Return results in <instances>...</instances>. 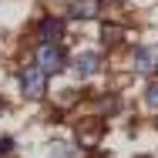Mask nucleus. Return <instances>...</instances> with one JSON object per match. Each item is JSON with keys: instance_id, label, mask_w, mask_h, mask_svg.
Returning <instances> with one entry per match:
<instances>
[{"instance_id": "f257e3e1", "label": "nucleus", "mask_w": 158, "mask_h": 158, "mask_svg": "<svg viewBox=\"0 0 158 158\" xmlns=\"http://www.w3.org/2000/svg\"><path fill=\"white\" fill-rule=\"evenodd\" d=\"M34 67H37L44 77H47V74H57V71L64 67L61 47H57V44H40V47H37V64H34Z\"/></svg>"}, {"instance_id": "f03ea898", "label": "nucleus", "mask_w": 158, "mask_h": 158, "mask_svg": "<svg viewBox=\"0 0 158 158\" xmlns=\"http://www.w3.org/2000/svg\"><path fill=\"white\" fill-rule=\"evenodd\" d=\"M20 88H24L27 98H44V91H47V77H44L34 64H27V67L20 71Z\"/></svg>"}, {"instance_id": "7ed1b4c3", "label": "nucleus", "mask_w": 158, "mask_h": 158, "mask_svg": "<svg viewBox=\"0 0 158 158\" xmlns=\"http://www.w3.org/2000/svg\"><path fill=\"white\" fill-rule=\"evenodd\" d=\"M135 71L138 74H155L158 71V44H148V47L135 51Z\"/></svg>"}, {"instance_id": "20e7f679", "label": "nucleus", "mask_w": 158, "mask_h": 158, "mask_svg": "<svg viewBox=\"0 0 158 158\" xmlns=\"http://www.w3.org/2000/svg\"><path fill=\"white\" fill-rule=\"evenodd\" d=\"M98 10H101V0H74V3L67 7V14H71L74 20H94Z\"/></svg>"}, {"instance_id": "39448f33", "label": "nucleus", "mask_w": 158, "mask_h": 158, "mask_svg": "<svg viewBox=\"0 0 158 158\" xmlns=\"http://www.w3.org/2000/svg\"><path fill=\"white\" fill-rule=\"evenodd\" d=\"M64 34V24L57 17H47V20H40V27H37V37H40V44H57Z\"/></svg>"}, {"instance_id": "423d86ee", "label": "nucleus", "mask_w": 158, "mask_h": 158, "mask_svg": "<svg viewBox=\"0 0 158 158\" xmlns=\"http://www.w3.org/2000/svg\"><path fill=\"white\" fill-rule=\"evenodd\" d=\"M74 71H77L81 77H91V74H98V71H101V54H94V51H84V54L74 61Z\"/></svg>"}, {"instance_id": "0eeeda50", "label": "nucleus", "mask_w": 158, "mask_h": 158, "mask_svg": "<svg viewBox=\"0 0 158 158\" xmlns=\"http://www.w3.org/2000/svg\"><path fill=\"white\" fill-rule=\"evenodd\" d=\"M51 155L54 158H74V145L71 141H54L51 145Z\"/></svg>"}, {"instance_id": "6e6552de", "label": "nucleus", "mask_w": 158, "mask_h": 158, "mask_svg": "<svg viewBox=\"0 0 158 158\" xmlns=\"http://www.w3.org/2000/svg\"><path fill=\"white\" fill-rule=\"evenodd\" d=\"M145 104H148V108H158V81H152V84L145 88Z\"/></svg>"}, {"instance_id": "1a4fd4ad", "label": "nucleus", "mask_w": 158, "mask_h": 158, "mask_svg": "<svg viewBox=\"0 0 158 158\" xmlns=\"http://www.w3.org/2000/svg\"><path fill=\"white\" fill-rule=\"evenodd\" d=\"M0 114H3V101H0Z\"/></svg>"}, {"instance_id": "9d476101", "label": "nucleus", "mask_w": 158, "mask_h": 158, "mask_svg": "<svg viewBox=\"0 0 158 158\" xmlns=\"http://www.w3.org/2000/svg\"><path fill=\"white\" fill-rule=\"evenodd\" d=\"M0 155H3V152H0Z\"/></svg>"}]
</instances>
